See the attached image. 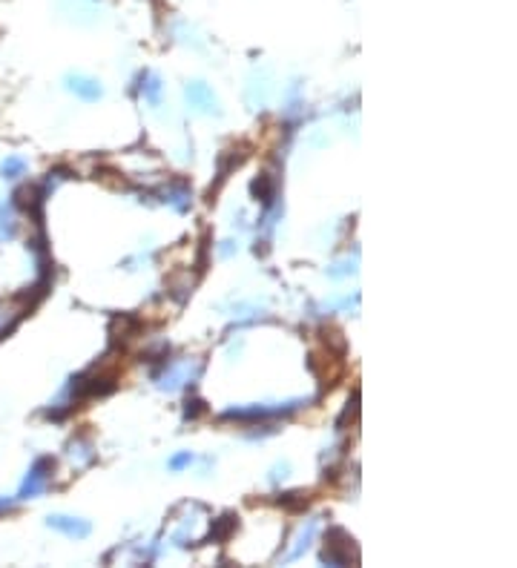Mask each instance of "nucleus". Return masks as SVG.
Here are the masks:
<instances>
[{
	"mask_svg": "<svg viewBox=\"0 0 517 568\" xmlns=\"http://www.w3.org/2000/svg\"><path fill=\"white\" fill-rule=\"evenodd\" d=\"M49 465H52L49 459H40V462H38V465L32 468V473H29V480H26V485H23V491H20L23 496H26V494L32 496V494H38V491L43 488V480H46V473H43V471H46V468H49Z\"/></svg>",
	"mask_w": 517,
	"mask_h": 568,
	"instance_id": "f03ea898",
	"label": "nucleus"
},
{
	"mask_svg": "<svg viewBox=\"0 0 517 568\" xmlns=\"http://www.w3.org/2000/svg\"><path fill=\"white\" fill-rule=\"evenodd\" d=\"M72 89L78 92V95H84V98L86 101H95L98 98V95H101V89H98V84H92V81H72Z\"/></svg>",
	"mask_w": 517,
	"mask_h": 568,
	"instance_id": "7ed1b4c3",
	"label": "nucleus"
},
{
	"mask_svg": "<svg viewBox=\"0 0 517 568\" xmlns=\"http://www.w3.org/2000/svg\"><path fill=\"white\" fill-rule=\"evenodd\" d=\"M49 526L69 534V537H86L89 534V526L81 523V519H72V516H49Z\"/></svg>",
	"mask_w": 517,
	"mask_h": 568,
	"instance_id": "f257e3e1",
	"label": "nucleus"
},
{
	"mask_svg": "<svg viewBox=\"0 0 517 568\" xmlns=\"http://www.w3.org/2000/svg\"><path fill=\"white\" fill-rule=\"evenodd\" d=\"M23 170H26V164H23L20 158H9V161L3 164V173H6L9 178H17V175H20Z\"/></svg>",
	"mask_w": 517,
	"mask_h": 568,
	"instance_id": "20e7f679",
	"label": "nucleus"
},
{
	"mask_svg": "<svg viewBox=\"0 0 517 568\" xmlns=\"http://www.w3.org/2000/svg\"><path fill=\"white\" fill-rule=\"evenodd\" d=\"M187 462H190V454H181V457L173 459V468H181V465H187Z\"/></svg>",
	"mask_w": 517,
	"mask_h": 568,
	"instance_id": "39448f33",
	"label": "nucleus"
}]
</instances>
